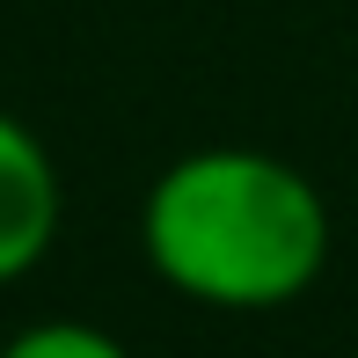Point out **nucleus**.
Listing matches in <instances>:
<instances>
[{
	"label": "nucleus",
	"mask_w": 358,
	"mask_h": 358,
	"mask_svg": "<svg viewBox=\"0 0 358 358\" xmlns=\"http://www.w3.org/2000/svg\"><path fill=\"white\" fill-rule=\"evenodd\" d=\"M329 198L264 146H190L139 198V256L169 292L220 315H271L329 264Z\"/></svg>",
	"instance_id": "f257e3e1"
},
{
	"label": "nucleus",
	"mask_w": 358,
	"mask_h": 358,
	"mask_svg": "<svg viewBox=\"0 0 358 358\" xmlns=\"http://www.w3.org/2000/svg\"><path fill=\"white\" fill-rule=\"evenodd\" d=\"M66 227V176L52 146L0 110V285L29 278Z\"/></svg>",
	"instance_id": "f03ea898"
},
{
	"label": "nucleus",
	"mask_w": 358,
	"mask_h": 358,
	"mask_svg": "<svg viewBox=\"0 0 358 358\" xmlns=\"http://www.w3.org/2000/svg\"><path fill=\"white\" fill-rule=\"evenodd\" d=\"M0 358H132V351H124L110 329H95V322L59 315V322H29V329H15L8 344H0Z\"/></svg>",
	"instance_id": "7ed1b4c3"
}]
</instances>
